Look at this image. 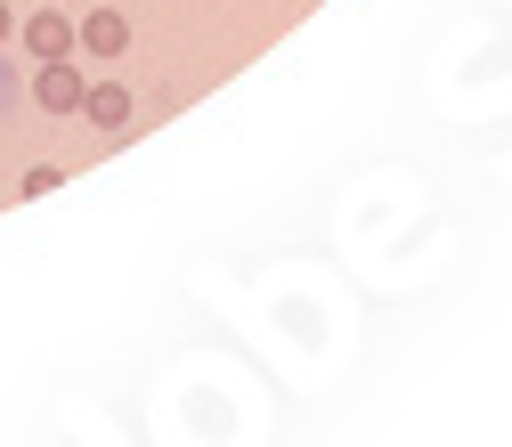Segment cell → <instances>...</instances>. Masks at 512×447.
I'll use <instances>...</instances> for the list:
<instances>
[{"label":"cell","instance_id":"6da1fadb","mask_svg":"<svg viewBox=\"0 0 512 447\" xmlns=\"http://www.w3.org/2000/svg\"><path fill=\"white\" fill-rule=\"evenodd\" d=\"M33 98L49 106V114H74L90 90H82V66H66V57H41V74H33Z\"/></svg>","mask_w":512,"mask_h":447},{"label":"cell","instance_id":"7a4b0ae2","mask_svg":"<svg viewBox=\"0 0 512 447\" xmlns=\"http://www.w3.org/2000/svg\"><path fill=\"white\" fill-rule=\"evenodd\" d=\"M66 41H74V17H57V9L25 25V49H33V57H66Z\"/></svg>","mask_w":512,"mask_h":447},{"label":"cell","instance_id":"3957f363","mask_svg":"<svg viewBox=\"0 0 512 447\" xmlns=\"http://www.w3.org/2000/svg\"><path fill=\"white\" fill-rule=\"evenodd\" d=\"M82 41H90L98 57H114L122 41H131V25H122V17H82Z\"/></svg>","mask_w":512,"mask_h":447},{"label":"cell","instance_id":"277c9868","mask_svg":"<svg viewBox=\"0 0 512 447\" xmlns=\"http://www.w3.org/2000/svg\"><path fill=\"white\" fill-rule=\"evenodd\" d=\"M82 106H90V122H122V114H131V98H122L114 82H106V90H90Z\"/></svg>","mask_w":512,"mask_h":447},{"label":"cell","instance_id":"5b68a950","mask_svg":"<svg viewBox=\"0 0 512 447\" xmlns=\"http://www.w3.org/2000/svg\"><path fill=\"white\" fill-rule=\"evenodd\" d=\"M9 25H17V17H9V0H0V41H9Z\"/></svg>","mask_w":512,"mask_h":447}]
</instances>
